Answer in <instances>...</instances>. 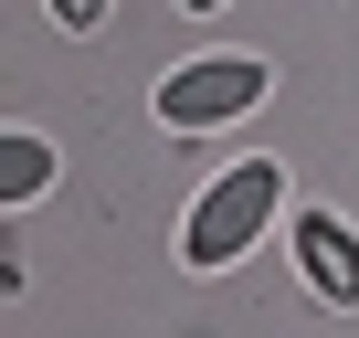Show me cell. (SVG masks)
<instances>
[{"label":"cell","mask_w":359,"mask_h":338,"mask_svg":"<svg viewBox=\"0 0 359 338\" xmlns=\"http://www.w3.org/2000/svg\"><path fill=\"white\" fill-rule=\"evenodd\" d=\"M275 212H285V158H233V169H212L201 201L180 212V264H191V275L243 264V254L264 243Z\"/></svg>","instance_id":"6da1fadb"},{"label":"cell","mask_w":359,"mask_h":338,"mask_svg":"<svg viewBox=\"0 0 359 338\" xmlns=\"http://www.w3.org/2000/svg\"><path fill=\"white\" fill-rule=\"evenodd\" d=\"M275 95V74L254 53H201V64H169L158 74V127L169 137H201V127H233Z\"/></svg>","instance_id":"7a4b0ae2"},{"label":"cell","mask_w":359,"mask_h":338,"mask_svg":"<svg viewBox=\"0 0 359 338\" xmlns=\"http://www.w3.org/2000/svg\"><path fill=\"white\" fill-rule=\"evenodd\" d=\"M296 275L348 317V306H359V233H348L338 212H296Z\"/></svg>","instance_id":"3957f363"},{"label":"cell","mask_w":359,"mask_h":338,"mask_svg":"<svg viewBox=\"0 0 359 338\" xmlns=\"http://www.w3.org/2000/svg\"><path fill=\"white\" fill-rule=\"evenodd\" d=\"M53 191V137H32V127H0V201H43Z\"/></svg>","instance_id":"277c9868"},{"label":"cell","mask_w":359,"mask_h":338,"mask_svg":"<svg viewBox=\"0 0 359 338\" xmlns=\"http://www.w3.org/2000/svg\"><path fill=\"white\" fill-rule=\"evenodd\" d=\"M53 22H64V32H95V22H106V0H53Z\"/></svg>","instance_id":"5b68a950"},{"label":"cell","mask_w":359,"mask_h":338,"mask_svg":"<svg viewBox=\"0 0 359 338\" xmlns=\"http://www.w3.org/2000/svg\"><path fill=\"white\" fill-rule=\"evenodd\" d=\"M180 11H233V0H180Z\"/></svg>","instance_id":"8992f818"}]
</instances>
